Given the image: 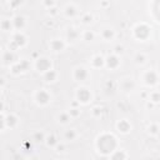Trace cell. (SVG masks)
<instances>
[{"mask_svg":"<svg viewBox=\"0 0 160 160\" xmlns=\"http://www.w3.org/2000/svg\"><path fill=\"white\" fill-rule=\"evenodd\" d=\"M5 125L10 129H14L18 125V118L14 114H9V115H4V111H2V129H5Z\"/></svg>","mask_w":160,"mask_h":160,"instance_id":"6da1fadb","label":"cell"},{"mask_svg":"<svg viewBox=\"0 0 160 160\" xmlns=\"http://www.w3.org/2000/svg\"><path fill=\"white\" fill-rule=\"evenodd\" d=\"M26 44V38L24 36V34L23 33H20V31H18L14 36H13V40H12V46H9V49L10 50H16L18 48H21V46H24Z\"/></svg>","mask_w":160,"mask_h":160,"instance_id":"7a4b0ae2","label":"cell"},{"mask_svg":"<svg viewBox=\"0 0 160 160\" xmlns=\"http://www.w3.org/2000/svg\"><path fill=\"white\" fill-rule=\"evenodd\" d=\"M134 34L135 36L139 39V40H145L149 34H150V29L149 26H146L145 24H141V25H138L135 29H134Z\"/></svg>","mask_w":160,"mask_h":160,"instance_id":"3957f363","label":"cell"},{"mask_svg":"<svg viewBox=\"0 0 160 160\" xmlns=\"http://www.w3.org/2000/svg\"><path fill=\"white\" fill-rule=\"evenodd\" d=\"M76 98H78V101H79V103L87 104V103H89V100L92 99V94H90V92H89L88 89L80 88V89H78Z\"/></svg>","mask_w":160,"mask_h":160,"instance_id":"277c9868","label":"cell"},{"mask_svg":"<svg viewBox=\"0 0 160 160\" xmlns=\"http://www.w3.org/2000/svg\"><path fill=\"white\" fill-rule=\"evenodd\" d=\"M30 64L28 60H20L18 63H15L13 66H12V73L13 74H20V73H24L29 69Z\"/></svg>","mask_w":160,"mask_h":160,"instance_id":"5b68a950","label":"cell"},{"mask_svg":"<svg viewBox=\"0 0 160 160\" xmlns=\"http://www.w3.org/2000/svg\"><path fill=\"white\" fill-rule=\"evenodd\" d=\"M50 99H51V96H50V94H49L45 89L39 90V92L36 93V95H35V100H36V103L40 104V105H46V104L50 101Z\"/></svg>","mask_w":160,"mask_h":160,"instance_id":"8992f818","label":"cell"},{"mask_svg":"<svg viewBox=\"0 0 160 160\" xmlns=\"http://www.w3.org/2000/svg\"><path fill=\"white\" fill-rule=\"evenodd\" d=\"M36 69L40 73H46L48 70L51 69L50 60L46 59V58H39V59H36Z\"/></svg>","mask_w":160,"mask_h":160,"instance_id":"52a82bcc","label":"cell"},{"mask_svg":"<svg viewBox=\"0 0 160 160\" xmlns=\"http://www.w3.org/2000/svg\"><path fill=\"white\" fill-rule=\"evenodd\" d=\"M158 80H159L158 74H156L155 71H153V70L146 71L145 75H144V83H145L146 85H149V87L155 85V84L158 83Z\"/></svg>","mask_w":160,"mask_h":160,"instance_id":"ba28073f","label":"cell"},{"mask_svg":"<svg viewBox=\"0 0 160 160\" xmlns=\"http://www.w3.org/2000/svg\"><path fill=\"white\" fill-rule=\"evenodd\" d=\"M88 78V70L83 66H78L74 70V79L78 80V82H83Z\"/></svg>","mask_w":160,"mask_h":160,"instance_id":"9c48e42d","label":"cell"},{"mask_svg":"<svg viewBox=\"0 0 160 160\" xmlns=\"http://www.w3.org/2000/svg\"><path fill=\"white\" fill-rule=\"evenodd\" d=\"M12 21H13V25H14V28H15L16 30H21V29H24V26H25V24H26L25 18H24V16H21V15H16V16H14Z\"/></svg>","mask_w":160,"mask_h":160,"instance_id":"30bf717a","label":"cell"},{"mask_svg":"<svg viewBox=\"0 0 160 160\" xmlns=\"http://www.w3.org/2000/svg\"><path fill=\"white\" fill-rule=\"evenodd\" d=\"M105 63H106V66H108L109 69H116V68L119 66V64H120V61H119V59H118L116 55H110V56H108L106 60H105Z\"/></svg>","mask_w":160,"mask_h":160,"instance_id":"8fae6325","label":"cell"},{"mask_svg":"<svg viewBox=\"0 0 160 160\" xmlns=\"http://www.w3.org/2000/svg\"><path fill=\"white\" fill-rule=\"evenodd\" d=\"M56 78H58V73L55 71V70H48L46 73H44V79H45V82H48V83H53V82H55L56 80Z\"/></svg>","mask_w":160,"mask_h":160,"instance_id":"7c38bea8","label":"cell"},{"mask_svg":"<svg viewBox=\"0 0 160 160\" xmlns=\"http://www.w3.org/2000/svg\"><path fill=\"white\" fill-rule=\"evenodd\" d=\"M65 44L63 40H59V39H54L51 43H50V48L54 50V51H61L64 49Z\"/></svg>","mask_w":160,"mask_h":160,"instance_id":"4fadbf2b","label":"cell"},{"mask_svg":"<svg viewBox=\"0 0 160 160\" xmlns=\"http://www.w3.org/2000/svg\"><path fill=\"white\" fill-rule=\"evenodd\" d=\"M118 129H119L121 133H128V131L131 129V126H130V124L124 119V120H120V123L118 124Z\"/></svg>","mask_w":160,"mask_h":160,"instance_id":"5bb4252c","label":"cell"},{"mask_svg":"<svg viewBox=\"0 0 160 160\" xmlns=\"http://www.w3.org/2000/svg\"><path fill=\"white\" fill-rule=\"evenodd\" d=\"M64 13H65V15H66L68 18H73V16H75V15L78 14V10H76V8H75L74 5H68V7L65 8Z\"/></svg>","mask_w":160,"mask_h":160,"instance_id":"9a60e30c","label":"cell"},{"mask_svg":"<svg viewBox=\"0 0 160 160\" xmlns=\"http://www.w3.org/2000/svg\"><path fill=\"white\" fill-rule=\"evenodd\" d=\"M12 28H14V25H13V21H10L9 19H3L2 20V30L3 31H9Z\"/></svg>","mask_w":160,"mask_h":160,"instance_id":"2e32d148","label":"cell"},{"mask_svg":"<svg viewBox=\"0 0 160 160\" xmlns=\"http://www.w3.org/2000/svg\"><path fill=\"white\" fill-rule=\"evenodd\" d=\"M101 36H103V39L104 40H111L113 38H114V30H111V29H104L103 30V33H101Z\"/></svg>","mask_w":160,"mask_h":160,"instance_id":"e0dca14e","label":"cell"},{"mask_svg":"<svg viewBox=\"0 0 160 160\" xmlns=\"http://www.w3.org/2000/svg\"><path fill=\"white\" fill-rule=\"evenodd\" d=\"M78 38H79V33H78L75 29L70 28V29L68 30V39H69L70 41H76Z\"/></svg>","mask_w":160,"mask_h":160,"instance_id":"ac0fdd59","label":"cell"},{"mask_svg":"<svg viewBox=\"0 0 160 160\" xmlns=\"http://www.w3.org/2000/svg\"><path fill=\"white\" fill-rule=\"evenodd\" d=\"M70 119H71V116H70L69 113H61V114L59 115V121H60L61 124H68V123L70 121Z\"/></svg>","mask_w":160,"mask_h":160,"instance_id":"d6986e66","label":"cell"},{"mask_svg":"<svg viewBox=\"0 0 160 160\" xmlns=\"http://www.w3.org/2000/svg\"><path fill=\"white\" fill-rule=\"evenodd\" d=\"M104 59L100 56V55H96V56H94V59H93V66H95V68H99V66H101L103 64H104Z\"/></svg>","mask_w":160,"mask_h":160,"instance_id":"ffe728a7","label":"cell"},{"mask_svg":"<svg viewBox=\"0 0 160 160\" xmlns=\"http://www.w3.org/2000/svg\"><path fill=\"white\" fill-rule=\"evenodd\" d=\"M45 140H46L48 146H54V145H56V144H58V141H56V139H55V136H54V135H50V136L45 138Z\"/></svg>","mask_w":160,"mask_h":160,"instance_id":"44dd1931","label":"cell"},{"mask_svg":"<svg viewBox=\"0 0 160 160\" xmlns=\"http://www.w3.org/2000/svg\"><path fill=\"white\" fill-rule=\"evenodd\" d=\"M145 60H146V58H145V55H144V54H141V53H138V54H136V56H135V61H136L138 64H144V63H145Z\"/></svg>","mask_w":160,"mask_h":160,"instance_id":"7402d4cb","label":"cell"},{"mask_svg":"<svg viewBox=\"0 0 160 160\" xmlns=\"http://www.w3.org/2000/svg\"><path fill=\"white\" fill-rule=\"evenodd\" d=\"M65 138H66V140H74V139L76 138L75 130H68V131L65 133Z\"/></svg>","mask_w":160,"mask_h":160,"instance_id":"603a6c76","label":"cell"},{"mask_svg":"<svg viewBox=\"0 0 160 160\" xmlns=\"http://www.w3.org/2000/svg\"><path fill=\"white\" fill-rule=\"evenodd\" d=\"M82 20H83L84 24H90V23L93 21V15L88 13V14H85V15L82 18Z\"/></svg>","mask_w":160,"mask_h":160,"instance_id":"cb8c5ba5","label":"cell"},{"mask_svg":"<svg viewBox=\"0 0 160 160\" xmlns=\"http://www.w3.org/2000/svg\"><path fill=\"white\" fill-rule=\"evenodd\" d=\"M84 40H87V41H92V40H94V33L93 31H85L84 33Z\"/></svg>","mask_w":160,"mask_h":160,"instance_id":"d4e9b609","label":"cell"},{"mask_svg":"<svg viewBox=\"0 0 160 160\" xmlns=\"http://www.w3.org/2000/svg\"><path fill=\"white\" fill-rule=\"evenodd\" d=\"M21 4H23V0H10V5H12V8H14V9L19 8Z\"/></svg>","mask_w":160,"mask_h":160,"instance_id":"484cf974","label":"cell"},{"mask_svg":"<svg viewBox=\"0 0 160 160\" xmlns=\"http://www.w3.org/2000/svg\"><path fill=\"white\" fill-rule=\"evenodd\" d=\"M150 100L154 103H159L160 101V93H153L150 95Z\"/></svg>","mask_w":160,"mask_h":160,"instance_id":"4316f807","label":"cell"},{"mask_svg":"<svg viewBox=\"0 0 160 160\" xmlns=\"http://www.w3.org/2000/svg\"><path fill=\"white\" fill-rule=\"evenodd\" d=\"M69 114H70V116H78V115H80V109L73 108V109H70Z\"/></svg>","mask_w":160,"mask_h":160,"instance_id":"83f0119b","label":"cell"},{"mask_svg":"<svg viewBox=\"0 0 160 160\" xmlns=\"http://www.w3.org/2000/svg\"><path fill=\"white\" fill-rule=\"evenodd\" d=\"M34 140H36V141H43V140H45L44 134H43V133H36V134L34 135Z\"/></svg>","mask_w":160,"mask_h":160,"instance_id":"f1b7e54d","label":"cell"},{"mask_svg":"<svg viewBox=\"0 0 160 160\" xmlns=\"http://www.w3.org/2000/svg\"><path fill=\"white\" fill-rule=\"evenodd\" d=\"M44 5H45L48 9L53 8V7H54V0H44Z\"/></svg>","mask_w":160,"mask_h":160,"instance_id":"f546056e","label":"cell"},{"mask_svg":"<svg viewBox=\"0 0 160 160\" xmlns=\"http://www.w3.org/2000/svg\"><path fill=\"white\" fill-rule=\"evenodd\" d=\"M158 130H159V126H158V125H153L151 128H149V131H150L151 134H156Z\"/></svg>","mask_w":160,"mask_h":160,"instance_id":"4dcf8cb0","label":"cell"},{"mask_svg":"<svg viewBox=\"0 0 160 160\" xmlns=\"http://www.w3.org/2000/svg\"><path fill=\"white\" fill-rule=\"evenodd\" d=\"M115 53L116 54H121L123 53V46H116L115 48Z\"/></svg>","mask_w":160,"mask_h":160,"instance_id":"1f68e13d","label":"cell"},{"mask_svg":"<svg viewBox=\"0 0 160 160\" xmlns=\"http://www.w3.org/2000/svg\"><path fill=\"white\" fill-rule=\"evenodd\" d=\"M56 13H58V12H56V9H55V8H50V9H49V14H51V15H55Z\"/></svg>","mask_w":160,"mask_h":160,"instance_id":"d6a6232c","label":"cell"}]
</instances>
